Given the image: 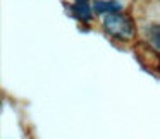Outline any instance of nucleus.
<instances>
[{
    "label": "nucleus",
    "mask_w": 160,
    "mask_h": 139,
    "mask_svg": "<svg viewBox=\"0 0 160 139\" xmlns=\"http://www.w3.org/2000/svg\"><path fill=\"white\" fill-rule=\"evenodd\" d=\"M103 28H105V31H108L112 36L121 38V40H129L132 35H134L132 21L128 17V16L121 14V12H110V14H105Z\"/></svg>",
    "instance_id": "1"
},
{
    "label": "nucleus",
    "mask_w": 160,
    "mask_h": 139,
    "mask_svg": "<svg viewBox=\"0 0 160 139\" xmlns=\"http://www.w3.org/2000/svg\"><path fill=\"white\" fill-rule=\"evenodd\" d=\"M72 11H74L78 19H81L84 22L91 21V5L88 0H74Z\"/></svg>",
    "instance_id": "2"
},
{
    "label": "nucleus",
    "mask_w": 160,
    "mask_h": 139,
    "mask_svg": "<svg viewBox=\"0 0 160 139\" xmlns=\"http://www.w3.org/2000/svg\"><path fill=\"white\" fill-rule=\"evenodd\" d=\"M93 9L98 14H110V12H119L121 11V5L117 2H103V0H95L93 2Z\"/></svg>",
    "instance_id": "3"
},
{
    "label": "nucleus",
    "mask_w": 160,
    "mask_h": 139,
    "mask_svg": "<svg viewBox=\"0 0 160 139\" xmlns=\"http://www.w3.org/2000/svg\"><path fill=\"white\" fill-rule=\"evenodd\" d=\"M150 40L155 45V48L160 50V26H152L150 28Z\"/></svg>",
    "instance_id": "4"
}]
</instances>
